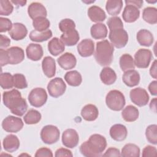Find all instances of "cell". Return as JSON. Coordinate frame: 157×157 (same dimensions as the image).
<instances>
[{
  "label": "cell",
  "instance_id": "cell-1",
  "mask_svg": "<svg viewBox=\"0 0 157 157\" xmlns=\"http://www.w3.org/2000/svg\"><path fill=\"white\" fill-rule=\"evenodd\" d=\"M2 101L4 105L10 110L11 113L17 116H23L27 110L26 101L17 90L4 91L2 94Z\"/></svg>",
  "mask_w": 157,
  "mask_h": 157
},
{
  "label": "cell",
  "instance_id": "cell-2",
  "mask_svg": "<svg viewBox=\"0 0 157 157\" xmlns=\"http://www.w3.org/2000/svg\"><path fill=\"white\" fill-rule=\"evenodd\" d=\"M107 147L105 138L98 134L91 135L88 140L80 147V151L86 157H98L102 156V153Z\"/></svg>",
  "mask_w": 157,
  "mask_h": 157
},
{
  "label": "cell",
  "instance_id": "cell-3",
  "mask_svg": "<svg viewBox=\"0 0 157 157\" xmlns=\"http://www.w3.org/2000/svg\"><path fill=\"white\" fill-rule=\"evenodd\" d=\"M114 48L112 44L107 40H102L96 43L94 58L101 66L110 65L113 58Z\"/></svg>",
  "mask_w": 157,
  "mask_h": 157
},
{
  "label": "cell",
  "instance_id": "cell-4",
  "mask_svg": "<svg viewBox=\"0 0 157 157\" xmlns=\"http://www.w3.org/2000/svg\"><path fill=\"white\" fill-rule=\"evenodd\" d=\"M105 103L110 109L114 111H120L123 109L126 104L125 98L121 91L113 90L107 94Z\"/></svg>",
  "mask_w": 157,
  "mask_h": 157
},
{
  "label": "cell",
  "instance_id": "cell-5",
  "mask_svg": "<svg viewBox=\"0 0 157 157\" xmlns=\"http://www.w3.org/2000/svg\"><path fill=\"white\" fill-rule=\"evenodd\" d=\"M109 38L113 46L117 48H121L127 44L128 34L123 28H119L110 30Z\"/></svg>",
  "mask_w": 157,
  "mask_h": 157
},
{
  "label": "cell",
  "instance_id": "cell-6",
  "mask_svg": "<svg viewBox=\"0 0 157 157\" xmlns=\"http://www.w3.org/2000/svg\"><path fill=\"white\" fill-rule=\"evenodd\" d=\"M59 129L52 124L44 126L40 131V138L46 144H53L56 143L59 139Z\"/></svg>",
  "mask_w": 157,
  "mask_h": 157
},
{
  "label": "cell",
  "instance_id": "cell-7",
  "mask_svg": "<svg viewBox=\"0 0 157 157\" xmlns=\"http://www.w3.org/2000/svg\"><path fill=\"white\" fill-rule=\"evenodd\" d=\"M48 96L45 89L36 88L33 89L28 95V101L30 104L35 107H40L47 101Z\"/></svg>",
  "mask_w": 157,
  "mask_h": 157
},
{
  "label": "cell",
  "instance_id": "cell-8",
  "mask_svg": "<svg viewBox=\"0 0 157 157\" xmlns=\"http://www.w3.org/2000/svg\"><path fill=\"white\" fill-rule=\"evenodd\" d=\"M66 89V85L60 77H55L52 79L47 85L49 94L55 98L62 96L64 93Z\"/></svg>",
  "mask_w": 157,
  "mask_h": 157
},
{
  "label": "cell",
  "instance_id": "cell-9",
  "mask_svg": "<svg viewBox=\"0 0 157 157\" xmlns=\"http://www.w3.org/2000/svg\"><path fill=\"white\" fill-rule=\"evenodd\" d=\"M152 58V53L150 50L140 48L134 55V65L139 68H147L148 67Z\"/></svg>",
  "mask_w": 157,
  "mask_h": 157
},
{
  "label": "cell",
  "instance_id": "cell-10",
  "mask_svg": "<svg viewBox=\"0 0 157 157\" xmlns=\"http://www.w3.org/2000/svg\"><path fill=\"white\" fill-rule=\"evenodd\" d=\"M2 127L6 132H17L23 128V122L19 117L9 115L3 120Z\"/></svg>",
  "mask_w": 157,
  "mask_h": 157
},
{
  "label": "cell",
  "instance_id": "cell-11",
  "mask_svg": "<svg viewBox=\"0 0 157 157\" xmlns=\"http://www.w3.org/2000/svg\"><path fill=\"white\" fill-rule=\"evenodd\" d=\"M129 96L131 101L139 107L146 105L149 101V95L147 91L140 87L131 90Z\"/></svg>",
  "mask_w": 157,
  "mask_h": 157
},
{
  "label": "cell",
  "instance_id": "cell-12",
  "mask_svg": "<svg viewBox=\"0 0 157 157\" xmlns=\"http://www.w3.org/2000/svg\"><path fill=\"white\" fill-rule=\"evenodd\" d=\"M78 134L75 129H67L63 132L62 142L66 147L73 148L78 145Z\"/></svg>",
  "mask_w": 157,
  "mask_h": 157
},
{
  "label": "cell",
  "instance_id": "cell-13",
  "mask_svg": "<svg viewBox=\"0 0 157 157\" xmlns=\"http://www.w3.org/2000/svg\"><path fill=\"white\" fill-rule=\"evenodd\" d=\"M8 64H17L23 61L25 59V53L23 50L19 47L14 46L8 48L7 50Z\"/></svg>",
  "mask_w": 157,
  "mask_h": 157
},
{
  "label": "cell",
  "instance_id": "cell-14",
  "mask_svg": "<svg viewBox=\"0 0 157 157\" xmlns=\"http://www.w3.org/2000/svg\"><path fill=\"white\" fill-rule=\"evenodd\" d=\"M28 13L33 20L39 17H46L47 15V12L44 6L37 2L30 4L28 7Z\"/></svg>",
  "mask_w": 157,
  "mask_h": 157
},
{
  "label": "cell",
  "instance_id": "cell-15",
  "mask_svg": "<svg viewBox=\"0 0 157 157\" xmlns=\"http://www.w3.org/2000/svg\"><path fill=\"white\" fill-rule=\"evenodd\" d=\"M77 51L78 54L82 57H88L91 56L94 51V43L90 39L82 40L77 45Z\"/></svg>",
  "mask_w": 157,
  "mask_h": 157
},
{
  "label": "cell",
  "instance_id": "cell-16",
  "mask_svg": "<svg viewBox=\"0 0 157 157\" xmlns=\"http://www.w3.org/2000/svg\"><path fill=\"white\" fill-rule=\"evenodd\" d=\"M57 62L61 68L64 70H69L76 66L77 59L72 53L66 52L57 59Z\"/></svg>",
  "mask_w": 157,
  "mask_h": 157
},
{
  "label": "cell",
  "instance_id": "cell-17",
  "mask_svg": "<svg viewBox=\"0 0 157 157\" xmlns=\"http://www.w3.org/2000/svg\"><path fill=\"white\" fill-rule=\"evenodd\" d=\"M28 34V29L25 25L21 23H15L13 24L12 29L9 31V34L11 38L15 40L23 39Z\"/></svg>",
  "mask_w": 157,
  "mask_h": 157
},
{
  "label": "cell",
  "instance_id": "cell-18",
  "mask_svg": "<svg viewBox=\"0 0 157 157\" xmlns=\"http://www.w3.org/2000/svg\"><path fill=\"white\" fill-rule=\"evenodd\" d=\"M26 53L27 57L32 61L40 60L44 54L43 48L40 44L31 43L29 44L26 48Z\"/></svg>",
  "mask_w": 157,
  "mask_h": 157
},
{
  "label": "cell",
  "instance_id": "cell-19",
  "mask_svg": "<svg viewBox=\"0 0 157 157\" xmlns=\"http://www.w3.org/2000/svg\"><path fill=\"white\" fill-rule=\"evenodd\" d=\"M140 16V11L137 7L131 4H127L123 12L122 17L125 22L132 23L136 21Z\"/></svg>",
  "mask_w": 157,
  "mask_h": 157
},
{
  "label": "cell",
  "instance_id": "cell-20",
  "mask_svg": "<svg viewBox=\"0 0 157 157\" xmlns=\"http://www.w3.org/2000/svg\"><path fill=\"white\" fill-rule=\"evenodd\" d=\"M140 77L139 72L134 69L125 71L122 77L123 83L129 87H133L137 85L140 82Z\"/></svg>",
  "mask_w": 157,
  "mask_h": 157
},
{
  "label": "cell",
  "instance_id": "cell-21",
  "mask_svg": "<svg viewBox=\"0 0 157 157\" xmlns=\"http://www.w3.org/2000/svg\"><path fill=\"white\" fill-rule=\"evenodd\" d=\"M128 134V131L126 126L121 124H113L110 129V137L116 141L124 140Z\"/></svg>",
  "mask_w": 157,
  "mask_h": 157
},
{
  "label": "cell",
  "instance_id": "cell-22",
  "mask_svg": "<svg viewBox=\"0 0 157 157\" xmlns=\"http://www.w3.org/2000/svg\"><path fill=\"white\" fill-rule=\"evenodd\" d=\"M2 146L6 151L12 153L18 149L20 147V140L17 136L9 134L3 139Z\"/></svg>",
  "mask_w": 157,
  "mask_h": 157
},
{
  "label": "cell",
  "instance_id": "cell-23",
  "mask_svg": "<svg viewBox=\"0 0 157 157\" xmlns=\"http://www.w3.org/2000/svg\"><path fill=\"white\" fill-rule=\"evenodd\" d=\"M42 71L48 78L54 77L56 73L55 60L51 56H45L42 62Z\"/></svg>",
  "mask_w": 157,
  "mask_h": 157
},
{
  "label": "cell",
  "instance_id": "cell-24",
  "mask_svg": "<svg viewBox=\"0 0 157 157\" xmlns=\"http://www.w3.org/2000/svg\"><path fill=\"white\" fill-rule=\"evenodd\" d=\"M88 15L92 21L96 23L103 21L106 18L104 10L97 6H91L88 8Z\"/></svg>",
  "mask_w": 157,
  "mask_h": 157
},
{
  "label": "cell",
  "instance_id": "cell-25",
  "mask_svg": "<svg viewBox=\"0 0 157 157\" xmlns=\"http://www.w3.org/2000/svg\"><path fill=\"white\" fill-rule=\"evenodd\" d=\"M98 109L93 104H87L85 105L81 110V115L86 121H94L98 118Z\"/></svg>",
  "mask_w": 157,
  "mask_h": 157
},
{
  "label": "cell",
  "instance_id": "cell-26",
  "mask_svg": "<svg viewBox=\"0 0 157 157\" xmlns=\"http://www.w3.org/2000/svg\"><path fill=\"white\" fill-rule=\"evenodd\" d=\"M137 40L140 45L150 47L153 44L154 37L151 33L145 29H140L136 36Z\"/></svg>",
  "mask_w": 157,
  "mask_h": 157
},
{
  "label": "cell",
  "instance_id": "cell-27",
  "mask_svg": "<svg viewBox=\"0 0 157 157\" xmlns=\"http://www.w3.org/2000/svg\"><path fill=\"white\" fill-rule=\"evenodd\" d=\"M48 50L53 56H58L65 50V45L58 37H53L48 43Z\"/></svg>",
  "mask_w": 157,
  "mask_h": 157
},
{
  "label": "cell",
  "instance_id": "cell-28",
  "mask_svg": "<svg viewBox=\"0 0 157 157\" xmlns=\"http://www.w3.org/2000/svg\"><path fill=\"white\" fill-rule=\"evenodd\" d=\"M100 79L103 83L110 85L114 83L117 80V74L110 67H105L101 71Z\"/></svg>",
  "mask_w": 157,
  "mask_h": 157
},
{
  "label": "cell",
  "instance_id": "cell-29",
  "mask_svg": "<svg viewBox=\"0 0 157 157\" xmlns=\"http://www.w3.org/2000/svg\"><path fill=\"white\" fill-rule=\"evenodd\" d=\"M79 34L75 29L63 33L60 37V40L67 46L75 45L79 40Z\"/></svg>",
  "mask_w": 157,
  "mask_h": 157
},
{
  "label": "cell",
  "instance_id": "cell-30",
  "mask_svg": "<svg viewBox=\"0 0 157 157\" xmlns=\"http://www.w3.org/2000/svg\"><path fill=\"white\" fill-rule=\"evenodd\" d=\"M90 33L93 39H105L107 36V28L104 23H98L91 27Z\"/></svg>",
  "mask_w": 157,
  "mask_h": 157
},
{
  "label": "cell",
  "instance_id": "cell-31",
  "mask_svg": "<svg viewBox=\"0 0 157 157\" xmlns=\"http://www.w3.org/2000/svg\"><path fill=\"white\" fill-rule=\"evenodd\" d=\"M139 112L137 108L132 105H127L122 111L121 116L124 121L133 122L139 118Z\"/></svg>",
  "mask_w": 157,
  "mask_h": 157
},
{
  "label": "cell",
  "instance_id": "cell-32",
  "mask_svg": "<svg viewBox=\"0 0 157 157\" xmlns=\"http://www.w3.org/2000/svg\"><path fill=\"white\" fill-rule=\"evenodd\" d=\"M123 7L121 0H109L106 2L105 9L107 13L112 16L118 15Z\"/></svg>",
  "mask_w": 157,
  "mask_h": 157
},
{
  "label": "cell",
  "instance_id": "cell-33",
  "mask_svg": "<svg viewBox=\"0 0 157 157\" xmlns=\"http://www.w3.org/2000/svg\"><path fill=\"white\" fill-rule=\"evenodd\" d=\"M52 36V32L50 29H47L44 31H37L36 30L31 31L29 33V39L33 42H41L46 41Z\"/></svg>",
  "mask_w": 157,
  "mask_h": 157
},
{
  "label": "cell",
  "instance_id": "cell-34",
  "mask_svg": "<svg viewBox=\"0 0 157 157\" xmlns=\"http://www.w3.org/2000/svg\"><path fill=\"white\" fill-rule=\"evenodd\" d=\"M64 80L71 86H78L82 82V77L77 71H71L66 73Z\"/></svg>",
  "mask_w": 157,
  "mask_h": 157
},
{
  "label": "cell",
  "instance_id": "cell-35",
  "mask_svg": "<svg viewBox=\"0 0 157 157\" xmlns=\"http://www.w3.org/2000/svg\"><path fill=\"white\" fill-rule=\"evenodd\" d=\"M140 148L134 144H127L122 148L120 154L123 157H139L140 156Z\"/></svg>",
  "mask_w": 157,
  "mask_h": 157
},
{
  "label": "cell",
  "instance_id": "cell-36",
  "mask_svg": "<svg viewBox=\"0 0 157 157\" xmlns=\"http://www.w3.org/2000/svg\"><path fill=\"white\" fill-rule=\"evenodd\" d=\"M142 18L148 23L154 25L157 23V9L153 7L145 8L142 13Z\"/></svg>",
  "mask_w": 157,
  "mask_h": 157
},
{
  "label": "cell",
  "instance_id": "cell-37",
  "mask_svg": "<svg viewBox=\"0 0 157 157\" xmlns=\"http://www.w3.org/2000/svg\"><path fill=\"white\" fill-rule=\"evenodd\" d=\"M119 63L121 69L124 72L135 68L134 59L129 54L125 53L121 55Z\"/></svg>",
  "mask_w": 157,
  "mask_h": 157
},
{
  "label": "cell",
  "instance_id": "cell-38",
  "mask_svg": "<svg viewBox=\"0 0 157 157\" xmlns=\"http://www.w3.org/2000/svg\"><path fill=\"white\" fill-rule=\"evenodd\" d=\"M41 114L38 110L30 109L24 116L23 120L27 124H34L39 123L41 120Z\"/></svg>",
  "mask_w": 157,
  "mask_h": 157
},
{
  "label": "cell",
  "instance_id": "cell-39",
  "mask_svg": "<svg viewBox=\"0 0 157 157\" xmlns=\"http://www.w3.org/2000/svg\"><path fill=\"white\" fill-rule=\"evenodd\" d=\"M50 25V21L46 17H39L33 21V26L34 29L39 32L47 30Z\"/></svg>",
  "mask_w": 157,
  "mask_h": 157
},
{
  "label": "cell",
  "instance_id": "cell-40",
  "mask_svg": "<svg viewBox=\"0 0 157 157\" xmlns=\"http://www.w3.org/2000/svg\"><path fill=\"white\" fill-rule=\"evenodd\" d=\"M0 85L2 89H10L13 86V75L9 72L1 73L0 75Z\"/></svg>",
  "mask_w": 157,
  "mask_h": 157
},
{
  "label": "cell",
  "instance_id": "cell-41",
  "mask_svg": "<svg viewBox=\"0 0 157 157\" xmlns=\"http://www.w3.org/2000/svg\"><path fill=\"white\" fill-rule=\"evenodd\" d=\"M156 124L149 125L145 130V136L149 143L154 145L157 144V136H156Z\"/></svg>",
  "mask_w": 157,
  "mask_h": 157
},
{
  "label": "cell",
  "instance_id": "cell-42",
  "mask_svg": "<svg viewBox=\"0 0 157 157\" xmlns=\"http://www.w3.org/2000/svg\"><path fill=\"white\" fill-rule=\"evenodd\" d=\"M13 86L18 89H24L28 87V83L25 75L22 74H15L13 75Z\"/></svg>",
  "mask_w": 157,
  "mask_h": 157
},
{
  "label": "cell",
  "instance_id": "cell-43",
  "mask_svg": "<svg viewBox=\"0 0 157 157\" xmlns=\"http://www.w3.org/2000/svg\"><path fill=\"white\" fill-rule=\"evenodd\" d=\"M59 28L63 33L67 31L75 29V22L70 18H65L62 20L59 23Z\"/></svg>",
  "mask_w": 157,
  "mask_h": 157
},
{
  "label": "cell",
  "instance_id": "cell-44",
  "mask_svg": "<svg viewBox=\"0 0 157 157\" xmlns=\"http://www.w3.org/2000/svg\"><path fill=\"white\" fill-rule=\"evenodd\" d=\"M13 10V6L11 2L8 0L0 1V15L7 16L9 15Z\"/></svg>",
  "mask_w": 157,
  "mask_h": 157
},
{
  "label": "cell",
  "instance_id": "cell-45",
  "mask_svg": "<svg viewBox=\"0 0 157 157\" xmlns=\"http://www.w3.org/2000/svg\"><path fill=\"white\" fill-rule=\"evenodd\" d=\"M107 24L110 31L116 28H123V21L118 17H112L109 18L107 21Z\"/></svg>",
  "mask_w": 157,
  "mask_h": 157
},
{
  "label": "cell",
  "instance_id": "cell-46",
  "mask_svg": "<svg viewBox=\"0 0 157 157\" xmlns=\"http://www.w3.org/2000/svg\"><path fill=\"white\" fill-rule=\"evenodd\" d=\"M13 24L12 21L7 18L0 17V32L4 33L10 31L12 28Z\"/></svg>",
  "mask_w": 157,
  "mask_h": 157
},
{
  "label": "cell",
  "instance_id": "cell-47",
  "mask_svg": "<svg viewBox=\"0 0 157 157\" xmlns=\"http://www.w3.org/2000/svg\"><path fill=\"white\" fill-rule=\"evenodd\" d=\"M53 156L52 150L46 147L39 148L35 154L36 157H52Z\"/></svg>",
  "mask_w": 157,
  "mask_h": 157
},
{
  "label": "cell",
  "instance_id": "cell-48",
  "mask_svg": "<svg viewBox=\"0 0 157 157\" xmlns=\"http://www.w3.org/2000/svg\"><path fill=\"white\" fill-rule=\"evenodd\" d=\"M157 150L156 147L151 145L146 146L142 150V156L148 157V156H156Z\"/></svg>",
  "mask_w": 157,
  "mask_h": 157
},
{
  "label": "cell",
  "instance_id": "cell-49",
  "mask_svg": "<svg viewBox=\"0 0 157 157\" xmlns=\"http://www.w3.org/2000/svg\"><path fill=\"white\" fill-rule=\"evenodd\" d=\"M55 156L56 157H60V156H73V155L69 150L64 148H58L55 154Z\"/></svg>",
  "mask_w": 157,
  "mask_h": 157
},
{
  "label": "cell",
  "instance_id": "cell-50",
  "mask_svg": "<svg viewBox=\"0 0 157 157\" xmlns=\"http://www.w3.org/2000/svg\"><path fill=\"white\" fill-rule=\"evenodd\" d=\"M103 156H120V152L118 148L110 147L102 154Z\"/></svg>",
  "mask_w": 157,
  "mask_h": 157
},
{
  "label": "cell",
  "instance_id": "cell-51",
  "mask_svg": "<svg viewBox=\"0 0 157 157\" xmlns=\"http://www.w3.org/2000/svg\"><path fill=\"white\" fill-rule=\"evenodd\" d=\"M0 62H1V66L2 67L8 64L7 52L3 48L0 49Z\"/></svg>",
  "mask_w": 157,
  "mask_h": 157
},
{
  "label": "cell",
  "instance_id": "cell-52",
  "mask_svg": "<svg viewBox=\"0 0 157 157\" xmlns=\"http://www.w3.org/2000/svg\"><path fill=\"white\" fill-rule=\"evenodd\" d=\"M10 39L6 36L1 34V44L0 47L1 48H7L10 45Z\"/></svg>",
  "mask_w": 157,
  "mask_h": 157
},
{
  "label": "cell",
  "instance_id": "cell-53",
  "mask_svg": "<svg viewBox=\"0 0 157 157\" xmlns=\"http://www.w3.org/2000/svg\"><path fill=\"white\" fill-rule=\"evenodd\" d=\"M148 90L151 95L156 96L157 94V82L152 81L148 85Z\"/></svg>",
  "mask_w": 157,
  "mask_h": 157
},
{
  "label": "cell",
  "instance_id": "cell-54",
  "mask_svg": "<svg viewBox=\"0 0 157 157\" xmlns=\"http://www.w3.org/2000/svg\"><path fill=\"white\" fill-rule=\"evenodd\" d=\"M143 2H144V1L142 0H140V1H137V0H132H132H128V1L126 0V1H125V3L126 5L131 4V5L136 6L138 9L142 7Z\"/></svg>",
  "mask_w": 157,
  "mask_h": 157
},
{
  "label": "cell",
  "instance_id": "cell-55",
  "mask_svg": "<svg viewBox=\"0 0 157 157\" xmlns=\"http://www.w3.org/2000/svg\"><path fill=\"white\" fill-rule=\"evenodd\" d=\"M150 75L154 78H157V72H156V60L155 59L153 63H152V65L150 69Z\"/></svg>",
  "mask_w": 157,
  "mask_h": 157
},
{
  "label": "cell",
  "instance_id": "cell-56",
  "mask_svg": "<svg viewBox=\"0 0 157 157\" xmlns=\"http://www.w3.org/2000/svg\"><path fill=\"white\" fill-rule=\"evenodd\" d=\"M11 2L15 4L18 6H23L26 4V1H19V0H12L10 1Z\"/></svg>",
  "mask_w": 157,
  "mask_h": 157
},
{
  "label": "cell",
  "instance_id": "cell-57",
  "mask_svg": "<svg viewBox=\"0 0 157 157\" xmlns=\"http://www.w3.org/2000/svg\"><path fill=\"white\" fill-rule=\"evenodd\" d=\"M156 98H154L153 100L151 101L150 104V107L151 110L154 109L155 112H156Z\"/></svg>",
  "mask_w": 157,
  "mask_h": 157
}]
</instances>
